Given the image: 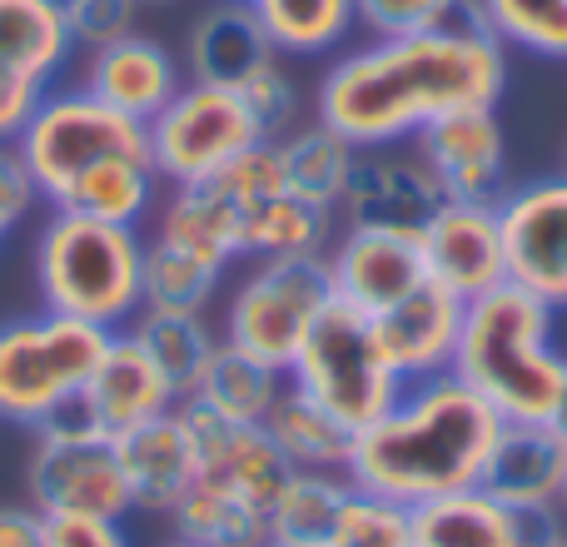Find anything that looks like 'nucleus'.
Instances as JSON below:
<instances>
[{
	"instance_id": "nucleus-1",
	"label": "nucleus",
	"mask_w": 567,
	"mask_h": 547,
	"mask_svg": "<svg viewBox=\"0 0 567 547\" xmlns=\"http://www.w3.org/2000/svg\"><path fill=\"white\" fill-rule=\"evenodd\" d=\"M508 90V45L488 25L369 40L339 50L313 90V120L349 145H413L453 110H498Z\"/></svg>"
},
{
	"instance_id": "nucleus-2",
	"label": "nucleus",
	"mask_w": 567,
	"mask_h": 547,
	"mask_svg": "<svg viewBox=\"0 0 567 547\" xmlns=\"http://www.w3.org/2000/svg\"><path fill=\"white\" fill-rule=\"evenodd\" d=\"M503 419L453 373H433L403 389V399L353 433V453L343 478L363 493H379L403 508L473 488L483 478Z\"/></svg>"
},
{
	"instance_id": "nucleus-3",
	"label": "nucleus",
	"mask_w": 567,
	"mask_h": 547,
	"mask_svg": "<svg viewBox=\"0 0 567 547\" xmlns=\"http://www.w3.org/2000/svg\"><path fill=\"white\" fill-rule=\"evenodd\" d=\"M558 313L518 283L468 299L453 349V379H463L503 423L553 419L563 389L567 353L553 343Z\"/></svg>"
},
{
	"instance_id": "nucleus-4",
	"label": "nucleus",
	"mask_w": 567,
	"mask_h": 547,
	"mask_svg": "<svg viewBox=\"0 0 567 547\" xmlns=\"http://www.w3.org/2000/svg\"><path fill=\"white\" fill-rule=\"evenodd\" d=\"M40 309L85 319L95 329H130L145 309V229L105 225L50 209L30 245Z\"/></svg>"
},
{
	"instance_id": "nucleus-5",
	"label": "nucleus",
	"mask_w": 567,
	"mask_h": 547,
	"mask_svg": "<svg viewBox=\"0 0 567 547\" xmlns=\"http://www.w3.org/2000/svg\"><path fill=\"white\" fill-rule=\"evenodd\" d=\"M110 333L70 313H20L0 323V419L35 433L80 399Z\"/></svg>"
},
{
	"instance_id": "nucleus-6",
	"label": "nucleus",
	"mask_w": 567,
	"mask_h": 547,
	"mask_svg": "<svg viewBox=\"0 0 567 547\" xmlns=\"http://www.w3.org/2000/svg\"><path fill=\"white\" fill-rule=\"evenodd\" d=\"M289 383L309 393L319 409H329L349 433L379 423L409 389L383 353L373 319L359 309H343V303H329L319 313L299 359L289 363Z\"/></svg>"
},
{
	"instance_id": "nucleus-7",
	"label": "nucleus",
	"mask_w": 567,
	"mask_h": 547,
	"mask_svg": "<svg viewBox=\"0 0 567 547\" xmlns=\"http://www.w3.org/2000/svg\"><path fill=\"white\" fill-rule=\"evenodd\" d=\"M333 303L323 255L309 259H245L219 319V339L289 373L319 313Z\"/></svg>"
},
{
	"instance_id": "nucleus-8",
	"label": "nucleus",
	"mask_w": 567,
	"mask_h": 547,
	"mask_svg": "<svg viewBox=\"0 0 567 547\" xmlns=\"http://www.w3.org/2000/svg\"><path fill=\"white\" fill-rule=\"evenodd\" d=\"M20 165L30 169L40 199L55 205L65 195L70 179H80L90 165L110 155H150L145 149V125L120 110H110L105 100H95L85 85H50V95L35 105V115L25 120L16 140Z\"/></svg>"
},
{
	"instance_id": "nucleus-9",
	"label": "nucleus",
	"mask_w": 567,
	"mask_h": 547,
	"mask_svg": "<svg viewBox=\"0 0 567 547\" xmlns=\"http://www.w3.org/2000/svg\"><path fill=\"white\" fill-rule=\"evenodd\" d=\"M25 493L30 508L45 518H115L125 523L130 488L120 473L115 438L95 433L80 409H60L50 423L35 429V448L25 463Z\"/></svg>"
},
{
	"instance_id": "nucleus-10",
	"label": "nucleus",
	"mask_w": 567,
	"mask_h": 547,
	"mask_svg": "<svg viewBox=\"0 0 567 547\" xmlns=\"http://www.w3.org/2000/svg\"><path fill=\"white\" fill-rule=\"evenodd\" d=\"M259 140L265 130L249 115L245 95L235 85H205V80H185L175 100L145 125L150 165L159 169L169 189L219 175L229 159L255 149Z\"/></svg>"
},
{
	"instance_id": "nucleus-11",
	"label": "nucleus",
	"mask_w": 567,
	"mask_h": 547,
	"mask_svg": "<svg viewBox=\"0 0 567 547\" xmlns=\"http://www.w3.org/2000/svg\"><path fill=\"white\" fill-rule=\"evenodd\" d=\"M508 283L528 289L553 313L567 309V179L543 175L508 185L498 199Z\"/></svg>"
},
{
	"instance_id": "nucleus-12",
	"label": "nucleus",
	"mask_w": 567,
	"mask_h": 547,
	"mask_svg": "<svg viewBox=\"0 0 567 547\" xmlns=\"http://www.w3.org/2000/svg\"><path fill=\"white\" fill-rule=\"evenodd\" d=\"M70 55H75V40L55 6L0 0V145H10L25 130Z\"/></svg>"
},
{
	"instance_id": "nucleus-13",
	"label": "nucleus",
	"mask_w": 567,
	"mask_h": 547,
	"mask_svg": "<svg viewBox=\"0 0 567 547\" xmlns=\"http://www.w3.org/2000/svg\"><path fill=\"white\" fill-rule=\"evenodd\" d=\"M323 269H329L333 303L359 313H383L399 299H409L429 269H423L419 235H399V229H363L343 225L333 245L323 249Z\"/></svg>"
},
{
	"instance_id": "nucleus-14",
	"label": "nucleus",
	"mask_w": 567,
	"mask_h": 547,
	"mask_svg": "<svg viewBox=\"0 0 567 547\" xmlns=\"http://www.w3.org/2000/svg\"><path fill=\"white\" fill-rule=\"evenodd\" d=\"M439 205H443V185L423 165L419 149L383 145V149H359V165H353L349 195H343L339 215H343V225L419 235L439 215Z\"/></svg>"
},
{
	"instance_id": "nucleus-15",
	"label": "nucleus",
	"mask_w": 567,
	"mask_h": 547,
	"mask_svg": "<svg viewBox=\"0 0 567 547\" xmlns=\"http://www.w3.org/2000/svg\"><path fill=\"white\" fill-rule=\"evenodd\" d=\"M413 149H419L423 165L443 185V199L498 205L503 189H508V135H503V120L493 105L453 110V115L433 120L413 140Z\"/></svg>"
},
{
	"instance_id": "nucleus-16",
	"label": "nucleus",
	"mask_w": 567,
	"mask_h": 547,
	"mask_svg": "<svg viewBox=\"0 0 567 547\" xmlns=\"http://www.w3.org/2000/svg\"><path fill=\"white\" fill-rule=\"evenodd\" d=\"M419 249H423L429 279L453 289L458 299H478V293L508 283L498 205H483V199H443L439 215L419 229Z\"/></svg>"
},
{
	"instance_id": "nucleus-17",
	"label": "nucleus",
	"mask_w": 567,
	"mask_h": 547,
	"mask_svg": "<svg viewBox=\"0 0 567 547\" xmlns=\"http://www.w3.org/2000/svg\"><path fill=\"white\" fill-rule=\"evenodd\" d=\"M175 403H179L175 389H169V379L155 369L145 343H140L130 329H115L105 339V349H100V359H95V369H90L85 389H80L75 409L95 433L120 438V433L169 413Z\"/></svg>"
},
{
	"instance_id": "nucleus-18",
	"label": "nucleus",
	"mask_w": 567,
	"mask_h": 547,
	"mask_svg": "<svg viewBox=\"0 0 567 547\" xmlns=\"http://www.w3.org/2000/svg\"><path fill=\"white\" fill-rule=\"evenodd\" d=\"M567 478V433L553 419L503 423L478 488L518 513H558Z\"/></svg>"
},
{
	"instance_id": "nucleus-19",
	"label": "nucleus",
	"mask_w": 567,
	"mask_h": 547,
	"mask_svg": "<svg viewBox=\"0 0 567 547\" xmlns=\"http://www.w3.org/2000/svg\"><path fill=\"white\" fill-rule=\"evenodd\" d=\"M80 85H85L95 100H105L110 110L150 125V120L175 100V90L185 85V65H179L175 50L159 45L155 35L130 30V35L90 50Z\"/></svg>"
},
{
	"instance_id": "nucleus-20",
	"label": "nucleus",
	"mask_w": 567,
	"mask_h": 547,
	"mask_svg": "<svg viewBox=\"0 0 567 547\" xmlns=\"http://www.w3.org/2000/svg\"><path fill=\"white\" fill-rule=\"evenodd\" d=\"M463 309L468 299H458L453 289L423 279L409 299H399L393 309L373 313V333H379L389 363L399 369L403 383L433 379V373L453 369V349H458Z\"/></svg>"
},
{
	"instance_id": "nucleus-21",
	"label": "nucleus",
	"mask_w": 567,
	"mask_h": 547,
	"mask_svg": "<svg viewBox=\"0 0 567 547\" xmlns=\"http://www.w3.org/2000/svg\"><path fill=\"white\" fill-rule=\"evenodd\" d=\"M115 453H120V473H125L130 508L135 513L169 518L175 503L185 498L199 478V453H195V438H189L185 419H179V403L169 413H159V419L120 433Z\"/></svg>"
},
{
	"instance_id": "nucleus-22",
	"label": "nucleus",
	"mask_w": 567,
	"mask_h": 547,
	"mask_svg": "<svg viewBox=\"0 0 567 547\" xmlns=\"http://www.w3.org/2000/svg\"><path fill=\"white\" fill-rule=\"evenodd\" d=\"M563 513H518L483 493L478 483L413 508L419 547H538Z\"/></svg>"
},
{
	"instance_id": "nucleus-23",
	"label": "nucleus",
	"mask_w": 567,
	"mask_h": 547,
	"mask_svg": "<svg viewBox=\"0 0 567 547\" xmlns=\"http://www.w3.org/2000/svg\"><path fill=\"white\" fill-rule=\"evenodd\" d=\"M279 50L269 40L265 20L245 6V0H209L185 35V80H205V85H245L259 65H269Z\"/></svg>"
},
{
	"instance_id": "nucleus-24",
	"label": "nucleus",
	"mask_w": 567,
	"mask_h": 547,
	"mask_svg": "<svg viewBox=\"0 0 567 547\" xmlns=\"http://www.w3.org/2000/svg\"><path fill=\"white\" fill-rule=\"evenodd\" d=\"M159 199H165V179L150 165V155H110L90 165L80 179H70L65 195L50 209H70L85 219H105V225L145 229L155 219Z\"/></svg>"
},
{
	"instance_id": "nucleus-25",
	"label": "nucleus",
	"mask_w": 567,
	"mask_h": 547,
	"mask_svg": "<svg viewBox=\"0 0 567 547\" xmlns=\"http://www.w3.org/2000/svg\"><path fill=\"white\" fill-rule=\"evenodd\" d=\"M265 433L275 438L284 463L299 473H343L349 468L353 433L343 429L329 409H319L303 389H293V383H284L275 409L265 413Z\"/></svg>"
},
{
	"instance_id": "nucleus-26",
	"label": "nucleus",
	"mask_w": 567,
	"mask_h": 547,
	"mask_svg": "<svg viewBox=\"0 0 567 547\" xmlns=\"http://www.w3.org/2000/svg\"><path fill=\"white\" fill-rule=\"evenodd\" d=\"M275 145H279L284 185H289L299 199H309V205H323L339 215L343 195H349L353 165H359V145H349L339 130L319 125V120L293 125L284 140H275Z\"/></svg>"
},
{
	"instance_id": "nucleus-27",
	"label": "nucleus",
	"mask_w": 567,
	"mask_h": 547,
	"mask_svg": "<svg viewBox=\"0 0 567 547\" xmlns=\"http://www.w3.org/2000/svg\"><path fill=\"white\" fill-rule=\"evenodd\" d=\"M130 333L145 343V353L169 379L179 403L195 393V383L205 379L209 359L219 349V329L209 323V313H185V309H140Z\"/></svg>"
},
{
	"instance_id": "nucleus-28",
	"label": "nucleus",
	"mask_w": 567,
	"mask_h": 547,
	"mask_svg": "<svg viewBox=\"0 0 567 547\" xmlns=\"http://www.w3.org/2000/svg\"><path fill=\"white\" fill-rule=\"evenodd\" d=\"M333 245V209L309 205L293 189L249 209L239 225V259H309Z\"/></svg>"
},
{
	"instance_id": "nucleus-29",
	"label": "nucleus",
	"mask_w": 567,
	"mask_h": 547,
	"mask_svg": "<svg viewBox=\"0 0 567 547\" xmlns=\"http://www.w3.org/2000/svg\"><path fill=\"white\" fill-rule=\"evenodd\" d=\"M169 528H175L179 543L195 547H265L275 533H269V508L239 498L229 488H215V483H199L175 503L169 513Z\"/></svg>"
},
{
	"instance_id": "nucleus-30",
	"label": "nucleus",
	"mask_w": 567,
	"mask_h": 547,
	"mask_svg": "<svg viewBox=\"0 0 567 547\" xmlns=\"http://www.w3.org/2000/svg\"><path fill=\"white\" fill-rule=\"evenodd\" d=\"M284 383H289V373L269 369L265 359H255V353H245V349H235V343L219 339L215 359H209L205 379L195 383V393H189V399L205 403V409H215L219 419L265 423V413L275 409Z\"/></svg>"
},
{
	"instance_id": "nucleus-31",
	"label": "nucleus",
	"mask_w": 567,
	"mask_h": 547,
	"mask_svg": "<svg viewBox=\"0 0 567 547\" xmlns=\"http://www.w3.org/2000/svg\"><path fill=\"white\" fill-rule=\"evenodd\" d=\"M225 279H229V265L199 255V249L145 235V309L209 313Z\"/></svg>"
},
{
	"instance_id": "nucleus-32",
	"label": "nucleus",
	"mask_w": 567,
	"mask_h": 547,
	"mask_svg": "<svg viewBox=\"0 0 567 547\" xmlns=\"http://www.w3.org/2000/svg\"><path fill=\"white\" fill-rule=\"evenodd\" d=\"M245 6L265 20L279 55H329L353 30L349 0H245Z\"/></svg>"
},
{
	"instance_id": "nucleus-33",
	"label": "nucleus",
	"mask_w": 567,
	"mask_h": 547,
	"mask_svg": "<svg viewBox=\"0 0 567 547\" xmlns=\"http://www.w3.org/2000/svg\"><path fill=\"white\" fill-rule=\"evenodd\" d=\"M353 483L343 473H299L284 478V488L269 503V533L284 543H329L333 518Z\"/></svg>"
},
{
	"instance_id": "nucleus-34",
	"label": "nucleus",
	"mask_w": 567,
	"mask_h": 547,
	"mask_svg": "<svg viewBox=\"0 0 567 547\" xmlns=\"http://www.w3.org/2000/svg\"><path fill=\"white\" fill-rule=\"evenodd\" d=\"M353 30L369 40H403V35H433L453 25H488L478 0H349Z\"/></svg>"
},
{
	"instance_id": "nucleus-35",
	"label": "nucleus",
	"mask_w": 567,
	"mask_h": 547,
	"mask_svg": "<svg viewBox=\"0 0 567 547\" xmlns=\"http://www.w3.org/2000/svg\"><path fill=\"white\" fill-rule=\"evenodd\" d=\"M478 10L508 50L567 60V0H478Z\"/></svg>"
},
{
	"instance_id": "nucleus-36",
	"label": "nucleus",
	"mask_w": 567,
	"mask_h": 547,
	"mask_svg": "<svg viewBox=\"0 0 567 547\" xmlns=\"http://www.w3.org/2000/svg\"><path fill=\"white\" fill-rule=\"evenodd\" d=\"M323 547H419L413 543V508L379 498V493L349 488Z\"/></svg>"
},
{
	"instance_id": "nucleus-37",
	"label": "nucleus",
	"mask_w": 567,
	"mask_h": 547,
	"mask_svg": "<svg viewBox=\"0 0 567 547\" xmlns=\"http://www.w3.org/2000/svg\"><path fill=\"white\" fill-rule=\"evenodd\" d=\"M239 95H245L249 115L259 120L265 140H284L293 125H299V85H293V75L284 70V55H275L269 65H259L255 75L239 85Z\"/></svg>"
},
{
	"instance_id": "nucleus-38",
	"label": "nucleus",
	"mask_w": 567,
	"mask_h": 547,
	"mask_svg": "<svg viewBox=\"0 0 567 547\" xmlns=\"http://www.w3.org/2000/svg\"><path fill=\"white\" fill-rule=\"evenodd\" d=\"M135 16H140L135 0H75L60 20H65L75 50H95V45H110V40L130 35Z\"/></svg>"
},
{
	"instance_id": "nucleus-39",
	"label": "nucleus",
	"mask_w": 567,
	"mask_h": 547,
	"mask_svg": "<svg viewBox=\"0 0 567 547\" xmlns=\"http://www.w3.org/2000/svg\"><path fill=\"white\" fill-rule=\"evenodd\" d=\"M35 205H40V189L30 179V169L20 165L16 145H0V255L16 239V229L35 215Z\"/></svg>"
},
{
	"instance_id": "nucleus-40",
	"label": "nucleus",
	"mask_w": 567,
	"mask_h": 547,
	"mask_svg": "<svg viewBox=\"0 0 567 547\" xmlns=\"http://www.w3.org/2000/svg\"><path fill=\"white\" fill-rule=\"evenodd\" d=\"M45 547H135L115 518H45Z\"/></svg>"
},
{
	"instance_id": "nucleus-41",
	"label": "nucleus",
	"mask_w": 567,
	"mask_h": 547,
	"mask_svg": "<svg viewBox=\"0 0 567 547\" xmlns=\"http://www.w3.org/2000/svg\"><path fill=\"white\" fill-rule=\"evenodd\" d=\"M0 547H45V513L30 503H0Z\"/></svg>"
},
{
	"instance_id": "nucleus-42",
	"label": "nucleus",
	"mask_w": 567,
	"mask_h": 547,
	"mask_svg": "<svg viewBox=\"0 0 567 547\" xmlns=\"http://www.w3.org/2000/svg\"><path fill=\"white\" fill-rule=\"evenodd\" d=\"M538 547H567V523H563V518L553 523V528L543 533V543H538Z\"/></svg>"
},
{
	"instance_id": "nucleus-43",
	"label": "nucleus",
	"mask_w": 567,
	"mask_h": 547,
	"mask_svg": "<svg viewBox=\"0 0 567 547\" xmlns=\"http://www.w3.org/2000/svg\"><path fill=\"white\" fill-rule=\"evenodd\" d=\"M553 423L567 433V369H563V389H558V409H553Z\"/></svg>"
},
{
	"instance_id": "nucleus-44",
	"label": "nucleus",
	"mask_w": 567,
	"mask_h": 547,
	"mask_svg": "<svg viewBox=\"0 0 567 547\" xmlns=\"http://www.w3.org/2000/svg\"><path fill=\"white\" fill-rule=\"evenodd\" d=\"M265 547H323V543H284V538H269Z\"/></svg>"
},
{
	"instance_id": "nucleus-45",
	"label": "nucleus",
	"mask_w": 567,
	"mask_h": 547,
	"mask_svg": "<svg viewBox=\"0 0 567 547\" xmlns=\"http://www.w3.org/2000/svg\"><path fill=\"white\" fill-rule=\"evenodd\" d=\"M45 6H55V10H60V16H65V10H70V6H75V0H45Z\"/></svg>"
},
{
	"instance_id": "nucleus-46",
	"label": "nucleus",
	"mask_w": 567,
	"mask_h": 547,
	"mask_svg": "<svg viewBox=\"0 0 567 547\" xmlns=\"http://www.w3.org/2000/svg\"><path fill=\"white\" fill-rule=\"evenodd\" d=\"M135 6L145 10V6H175V0H135Z\"/></svg>"
},
{
	"instance_id": "nucleus-47",
	"label": "nucleus",
	"mask_w": 567,
	"mask_h": 547,
	"mask_svg": "<svg viewBox=\"0 0 567 547\" xmlns=\"http://www.w3.org/2000/svg\"><path fill=\"white\" fill-rule=\"evenodd\" d=\"M558 513H563V518H567V478H563V508H558Z\"/></svg>"
},
{
	"instance_id": "nucleus-48",
	"label": "nucleus",
	"mask_w": 567,
	"mask_h": 547,
	"mask_svg": "<svg viewBox=\"0 0 567 547\" xmlns=\"http://www.w3.org/2000/svg\"><path fill=\"white\" fill-rule=\"evenodd\" d=\"M558 175H563V179H567V145H563V169H558Z\"/></svg>"
},
{
	"instance_id": "nucleus-49",
	"label": "nucleus",
	"mask_w": 567,
	"mask_h": 547,
	"mask_svg": "<svg viewBox=\"0 0 567 547\" xmlns=\"http://www.w3.org/2000/svg\"><path fill=\"white\" fill-rule=\"evenodd\" d=\"M165 547H195V543H179V538H175V543H165Z\"/></svg>"
}]
</instances>
